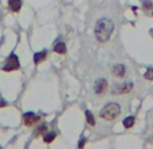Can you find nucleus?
Here are the masks:
<instances>
[{"label":"nucleus","mask_w":153,"mask_h":149,"mask_svg":"<svg viewBox=\"0 0 153 149\" xmlns=\"http://www.w3.org/2000/svg\"><path fill=\"white\" fill-rule=\"evenodd\" d=\"M114 31V23L108 18H102L96 22L95 26V37L99 42H107L111 38Z\"/></svg>","instance_id":"1"},{"label":"nucleus","mask_w":153,"mask_h":149,"mask_svg":"<svg viewBox=\"0 0 153 149\" xmlns=\"http://www.w3.org/2000/svg\"><path fill=\"white\" fill-rule=\"evenodd\" d=\"M119 114H121V106L118 103H107L100 111V117L106 121L115 119Z\"/></svg>","instance_id":"2"},{"label":"nucleus","mask_w":153,"mask_h":149,"mask_svg":"<svg viewBox=\"0 0 153 149\" xmlns=\"http://www.w3.org/2000/svg\"><path fill=\"white\" fill-rule=\"evenodd\" d=\"M3 69L6 72H11V71H16V69H19V60H18L16 54H11V56H10Z\"/></svg>","instance_id":"3"},{"label":"nucleus","mask_w":153,"mask_h":149,"mask_svg":"<svg viewBox=\"0 0 153 149\" xmlns=\"http://www.w3.org/2000/svg\"><path fill=\"white\" fill-rule=\"evenodd\" d=\"M38 121H39V117L37 114H34V112H26L23 115V123L26 126H33Z\"/></svg>","instance_id":"4"},{"label":"nucleus","mask_w":153,"mask_h":149,"mask_svg":"<svg viewBox=\"0 0 153 149\" xmlns=\"http://www.w3.org/2000/svg\"><path fill=\"white\" fill-rule=\"evenodd\" d=\"M94 89H95V92L98 95L104 94V92H106V89H107V81L104 80V79H99V80H96Z\"/></svg>","instance_id":"5"},{"label":"nucleus","mask_w":153,"mask_h":149,"mask_svg":"<svg viewBox=\"0 0 153 149\" xmlns=\"http://www.w3.org/2000/svg\"><path fill=\"white\" fill-rule=\"evenodd\" d=\"M133 89V84L131 83H125V84H122L121 87H118V88H115L114 89V92H118V94H126V92H130Z\"/></svg>","instance_id":"6"},{"label":"nucleus","mask_w":153,"mask_h":149,"mask_svg":"<svg viewBox=\"0 0 153 149\" xmlns=\"http://www.w3.org/2000/svg\"><path fill=\"white\" fill-rule=\"evenodd\" d=\"M8 6L10 10L14 12H18L22 7V0H8Z\"/></svg>","instance_id":"7"},{"label":"nucleus","mask_w":153,"mask_h":149,"mask_svg":"<svg viewBox=\"0 0 153 149\" xmlns=\"http://www.w3.org/2000/svg\"><path fill=\"white\" fill-rule=\"evenodd\" d=\"M113 73L115 74L117 77H123V76H125V65H122V64L115 65L113 68Z\"/></svg>","instance_id":"8"},{"label":"nucleus","mask_w":153,"mask_h":149,"mask_svg":"<svg viewBox=\"0 0 153 149\" xmlns=\"http://www.w3.org/2000/svg\"><path fill=\"white\" fill-rule=\"evenodd\" d=\"M54 52H57L58 54H64V53H67V46L64 42H57L54 45Z\"/></svg>","instance_id":"9"},{"label":"nucleus","mask_w":153,"mask_h":149,"mask_svg":"<svg viewBox=\"0 0 153 149\" xmlns=\"http://www.w3.org/2000/svg\"><path fill=\"white\" fill-rule=\"evenodd\" d=\"M46 58V50H42V52H38L34 54V63H41L42 60Z\"/></svg>","instance_id":"10"},{"label":"nucleus","mask_w":153,"mask_h":149,"mask_svg":"<svg viewBox=\"0 0 153 149\" xmlns=\"http://www.w3.org/2000/svg\"><path fill=\"white\" fill-rule=\"evenodd\" d=\"M134 122H136V119H134V117H127V118H125L123 119V126L126 127V129H129V127H131L134 125Z\"/></svg>","instance_id":"11"},{"label":"nucleus","mask_w":153,"mask_h":149,"mask_svg":"<svg viewBox=\"0 0 153 149\" xmlns=\"http://www.w3.org/2000/svg\"><path fill=\"white\" fill-rule=\"evenodd\" d=\"M56 138V133H48V134H43V141L45 142H48V144H50L53 140Z\"/></svg>","instance_id":"12"},{"label":"nucleus","mask_w":153,"mask_h":149,"mask_svg":"<svg viewBox=\"0 0 153 149\" xmlns=\"http://www.w3.org/2000/svg\"><path fill=\"white\" fill-rule=\"evenodd\" d=\"M85 118H87V122L90 123L91 126H94L95 125V119H94V115L91 111H85Z\"/></svg>","instance_id":"13"},{"label":"nucleus","mask_w":153,"mask_h":149,"mask_svg":"<svg viewBox=\"0 0 153 149\" xmlns=\"http://www.w3.org/2000/svg\"><path fill=\"white\" fill-rule=\"evenodd\" d=\"M145 79L146 80H153V69H148L145 73Z\"/></svg>","instance_id":"14"},{"label":"nucleus","mask_w":153,"mask_h":149,"mask_svg":"<svg viewBox=\"0 0 153 149\" xmlns=\"http://www.w3.org/2000/svg\"><path fill=\"white\" fill-rule=\"evenodd\" d=\"M4 106H6V102H4V101H0V107H4Z\"/></svg>","instance_id":"15"},{"label":"nucleus","mask_w":153,"mask_h":149,"mask_svg":"<svg viewBox=\"0 0 153 149\" xmlns=\"http://www.w3.org/2000/svg\"><path fill=\"white\" fill-rule=\"evenodd\" d=\"M79 146H80V148H83V146H84V140H81V141H80V144H79Z\"/></svg>","instance_id":"16"},{"label":"nucleus","mask_w":153,"mask_h":149,"mask_svg":"<svg viewBox=\"0 0 153 149\" xmlns=\"http://www.w3.org/2000/svg\"><path fill=\"white\" fill-rule=\"evenodd\" d=\"M145 6H146L148 8H150V6H152V4H150V1H146V3H145Z\"/></svg>","instance_id":"17"}]
</instances>
